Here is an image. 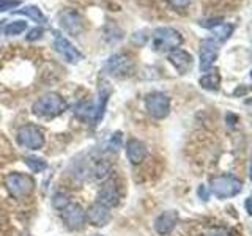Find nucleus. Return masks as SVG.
<instances>
[{
  "mask_svg": "<svg viewBox=\"0 0 252 236\" xmlns=\"http://www.w3.org/2000/svg\"><path fill=\"white\" fill-rule=\"evenodd\" d=\"M109 96H110V85L106 81H99L96 102H93V104H81L76 109V114L82 120L90 121L92 124H98L106 112Z\"/></svg>",
  "mask_w": 252,
  "mask_h": 236,
  "instance_id": "f257e3e1",
  "label": "nucleus"
},
{
  "mask_svg": "<svg viewBox=\"0 0 252 236\" xmlns=\"http://www.w3.org/2000/svg\"><path fill=\"white\" fill-rule=\"evenodd\" d=\"M68 203H69L68 195L63 194V192H57V194L54 195V199H52V206L55 209H63Z\"/></svg>",
  "mask_w": 252,
  "mask_h": 236,
  "instance_id": "5701e85b",
  "label": "nucleus"
},
{
  "mask_svg": "<svg viewBox=\"0 0 252 236\" xmlns=\"http://www.w3.org/2000/svg\"><path fill=\"white\" fill-rule=\"evenodd\" d=\"M43 33H44L43 27H36V29H33V30H30V33L27 35V39H29V41H35V39H39V38H41Z\"/></svg>",
  "mask_w": 252,
  "mask_h": 236,
  "instance_id": "cd10ccee",
  "label": "nucleus"
},
{
  "mask_svg": "<svg viewBox=\"0 0 252 236\" xmlns=\"http://www.w3.org/2000/svg\"><path fill=\"white\" fill-rule=\"evenodd\" d=\"M60 26L66 31H69V33L77 35L84 27V24H82V18L76 11L66 10L60 14Z\"/></svg>",
  "mask_w": 252,
  "mask_h": 236,
  "instance_id": "f3484780",
  "label": "nucleus"
},
{
  "mask_svg": "<svg viewBox=\"0 0 252 236\" xmlns=\"http://www.w3.org/2000/svg\"><path fill=\"white\" fill-rule=\"evenodd\" d=\"M218 54H219V43L216 39H213V38L203 39L200 43V69L208 71L215 65Z\"/></svg>",
  "mask_w": 252,
  "mask_h": 236,
  "instance_id": "f8f14e48",
  "label": "nucleus"
},
{
  "mask_svg": "<svg viewBox=\"0 0 252 236\" xmlns=\"http://www.w3.org/2000/svg\"><path fill=\"white\" fill-rule=\"evenodd\" d=\"M199 195L202 197L203 200H208V191H207V187H205L203 184L199 187Z\"/></svg>",
  "mask_w": 252,
  "mask_h": 236,
  "instance_id": "c756f323",
  "label": "nucleus"
},
{
  "mask_svg": "<svg viewBox=\"0 0 252 236\" xmlns=\"http://www.w3.org/2000/svg\"><path fill=\"white\" fill-rule=\"evenodd\" d=\"M27 236H29V235H27Z\"/></svg>",
  "mask_w": 252,
  "mask_h": 236,
  "instance_id": "72a5a7b5",
  "label": "nucleus"
},
{
  "mask_svg": "<svg viewBox=\"0 0 252 236\" xmlns=\"http://www.w3.org/2000/svg\"><path fill=\"white\" fill-rule=\"evenodd\" d=\"M16 140H18V144L21 147H26V148H30V149H39V148H43V145H44L43 132L33 124L22 126V128L18 131V137H16Z\"/></svg>",
  "mask_w": 252,
  "mask_h": 236,
  "instance_id": "6e6552de",
  "label": "nucleus"
},
{
  "mask_svg": "<svg viewBox=\"0 0 252 236\" xmlns=\"http://www.w3.org/2000/svg\"><path fill=\"white\" fill-rule=\"evenodd\" d=\"M145 109L147 112L156 120H162L170 112V99L165 93L153 91L147 94L145 98Z\"/></svg>",
  "mask_w": 252,
  "mask_h": 236,
  "instance_id": "423d86ee",
  "label": "nucleus"
},
{
  "mask_svg": "<svg viewBox=\"0 0 252 236\" xmlns=\"http://www.w3.org/2000/svg\"><path fill=\"white\" fill-rule=\"evenodd\" d=\"M169 61L173 65V68H175L180 74H186L191 71L192 68V55L183 51V49H173L169 52Z\"/></svg>",
  "mask_w": 252,
  "mask_h": 236,
  "instance_id": "4468645a",
  "label": "nucleus"
},
{
  "mask_svg": "<svg viewBox=\"0 0 252 236\" xmlns=\"http://www.w3.org/2000/svg\"><path fill=\"white\" fill-rule=\"evenodd\" d=\"M169 3H170L173 8H178V10H183V8H186L189 3H191V0H169Z\"/></svg>",
  "mask_w": 252,
  "mask_h": 236,
  "instance_id": "c85d7f7f",
  "label": "nucleus"
},
{
  "mask_svg": "<svg viewBox=\"0 0 252 236\" xmlns=\"http://www.w3.org/2000/svg\"><path fill=\"white\" fill-rule=\"evenodd\" d=\"M85 217L94 227H106L110 222V219H112V214H110V208L104 206L101 203H93L87 209Z\"/></svg>",
  "mask_w": 252,
  "mask_h": 236,
  "instance_id": "ddd939ff",
  "label": "nucleus"
},
{
  "mask_svg": "<svg viewBox=\"0 0 252 236\" xmlns=\"http://www.w3.org/2000/svg\"><path fill=\"white\" fill-rule=\"evenodd\" d=\"M24 162H26V165L33 173H39V172L46 170V167H47V162L38 156H26L24 157Z\"/></svg>",
  "mask_w": 252,
  "mask_h": 236,
  "instance_id": "412c9836",
  "label": "nucleus"
},
{
  "mask_svg": "<svg viewBox=\"0 0 252 236\" xmlns=\"http://www.w3.org/2000/svg\"><path fill=\"white\" fill-rule=\"evenodd\" d=\"M200 85L202 88L210 90V91H218L220 85V76L218 73H208L200 77Z\"/></svg>",
  "mask_w": 252,
  "mask_h": 236,
  "instance_id": "aec40b11",
  "label": "nucleus"
},
{
  "mask_svg": "<svg viewBox=\"0 0 252 236\" xmlns=\"http://www.w3.org/2000/svg\"><path fill=\"white\" fill-rule=\"evenodd\" d=\"M246 209H248V212L252 216V197H249V199L246 200Z\"/></svg>",
  "mask_w": 252,
  "mask_h": 236,
  "instance_id": "7c9ffc66",
  "label": "nucleus"
},
{
  "mask_svg": "<svg viewBox=\"0 0 252 236\" xmlns=\"http://www.w3.org/2000/svg\"><path fill=\"white\" fill-rule=\"evenodd\" d=\"M210 191L218 199H230V197L238 195L243 191V184L238 178H235L232 175H220L211 178Z\"/></svg>",
  "mask_w": 252,
  "mask_h": 236,
  "instance_id": "7ed1b4c3",
  "label": "nucleus"
},
{
  "mask_svg": "<svg viewBox=\"0 0 252 236\" xmlns=\"http://www.w3.org/2000/svg\"><path fill=\"white\" fill-rule=\"evenodd\" d=\"M27 30V22L26 21H13L5 27V35L8 36H14V35H21L22 31Z\"/></svg>",
  "mask_w": 252,
  "mask_h": 236,
  "instance_id": "4be33fe9",
  "label": "nucleus"
},
{
  "mask_svg": "<svg viewBox=\"0 0 252 236\" xmlns=\"http://www.w3.org/2000/svg\"><path fill=\"white\" fill-rule=\"evenodd\" d=\"M181 43H183V36L178 30L172 27H159L153 31V47L158 52L178 49Z\"/></svg>",
  "mask_w": 252,
  "mask_h": 236,
  "instance_id": "20e7f679",
  "label": "nucleus"
},
{
  "mask_svg": "<svg viewBox=\"0 0 252 236\" xmlns=\"http://www.w3.org/2000/svg\"><path fill=\"white\" fill-rule=\"evenodd\" d=\"M66 107H68L66 101L60 94L46 93L32 104V112L41 118H52L65 112Z\"/></svg>",
  "mask_w": 252,
  "mask_h": 236,
  "instance_id": "f03ea898",
  "label": "nucleus"
},
{
  "mask_svg": "<svg viewBox=\"0 0 252 236\" xmlns=\"http://www.w3.org/2000/svg\"><path fill=\"white\" fill-rule=\"evenodd\" d=\"M21 5V0H0V13L10 11Z\"/></svg>",
  "mask_w": 252,
  "mask_h": 236,
  "instance_id": "b1692460",
  "label": "nucleus"
},
{
  "mask_svg": "<svg viewBox=\"0 0 252 236\" xmlns=\"http://www.w3.org/2000/svg\"><path fill=\"white\" fill-rule=\"evenodd\" d=\"M92 236H102V235H92Z\"/></svg>",
  "mask_w": 252,
  "mask_h": 236,
  "instance_id": "473e14b6",
  "label": "nucleus"
},
{
  "mask_svg": "<svg viewBox=\"0 0 252 236\" xmlns=\"http://www.w3.org/2000/svg\"><path fill=\"white\" fill-rule=\"evenodd\" d=\"M60 212H62V220L65 222V225L69 228V230H79L87 219L84 208L77 203L69 202L65 208L60 209Z\"/></svg>",
  "mask_w": 252,
  "mask_h": 236,
  "instance_id": "1a4fd4ad",
  "label": "nucleus"
},
{
  "mask_svg": "<svg viewBox=\"0 0 252 236\" xmlns=\"http://www.w3.org/2000/svg\"><path fill=\"white\" fill-rule=\"evenodd\" d=\"M249 178L252 179V157H251V165H249Z\"/></svg>",
  "mask_w": 252,
  "mask_h": 236,
  "instance_id": "2f4dec72",
  "label": "nucleus"
},
{
  "mask_svg": "<svg viewBox=\"0 0 252 236\" xmlns=\"http://www.w3.org/2000/svg\"><path fill=\"white\" fill-rule=\"evenodd\" d=\"M203 236H230V235H228V232L225 230V228L216 227V228H210V230L205 233Z\"/></svg>",
  "mask_w": 252,
  "mask_h": 236,
  "instance_id": "bb28decb",
  "label": "nucleus"
},
{
  "mask_svg": "<svg viewBox=\"0 0 252 236\" xmlns=\"http://www.w3.org/2000/svg\"><path fill=\"white\" fill-rule=\"evenodd\" d=\"M134 68L132 60L125 54H115L106 61V69L114 77H126L131 74Z\"/></svg>",
  "mask_w": 252,
  "mask_h": 236,
  "instance_id": "9d476101",
  "label": "nucleus"
},
{
  "mask_svg": "<svg viewBox=\"0 0 252 236\" xmlns=\"http://www.w3.org/2000/svg\"><path fill=\"white\" fill-rule=\"evenodd\" d=\"M178 222L177 211H164L155 219V230L159 235H169Z\"/></svg>",
  "mask_w": 252,
  "mask_h": 236,
  "instance_id": "2eb2a0df",
  "label": "nucleus"
},
{
  "mask_svg": "<svg viewBox=\"0 0 252 236\" xmlns=\"http://www.w3.org/2000/svg\"><path fill=\"white\" fill-rule=\"evenodd\" d=\"M6 189L16 199H22V197L33 192L35 181L26 173H11L6 178Z\"/></svg>",
  "mask_w": 252,
  "mask_h": 236,
  "instance_id": "39448f33",
  "label": "nucleus"
},
{
  "mask_svg": "<svg viewBox=\"0 0 252 236\" xmlns=\"http://www.w3.org/2000/svg\"><path fill=\"white\" fill-rule=\"evenodd\" d=\"M120 200H122L120 186H118L115 179H112V178L107 179L98 191V203L104 205L107 208H114L120 203Z\"/></svg>",
  "mask_w": 252,
  "mask_h": 236,
  "instance_id": "9b49d317",
  "label": "nucleus"
},
{
  "mask_svg": "<svg viewBox=\"0 0 252 236\" xmlns=\"http://www.w3.org/2000/svg\"><path fill=\"white\" fill-rule=\"evenodd\" d=\"M122 140H123V134L120 131H117L112 136V139H110V142H109L110 148H112L114 151H117L118 148H122Z\"/></svg>",
  "mask_w": 252,
  "mask_h": 236,
  "instance_id": "393cba45",
  "label": "nucleus"
},
{
  "mask_svg": "<svg viewBox=\"0 0 252 236\" xmlns=\"http://www.w3.org/2000/svg\"><path fill=\"white\" fill-rule=\"evenodd\" d=\"M211 31H213V39H216L218 43H224V41H227L228 38H230L232 31H233V26H230V24H225V22H220L219 26L213 27Z\"/></svg>",
  "mask_w": 252,
  "mask_h": 236,
  "instance_id": "6ab92c4d",
  "label": "nucleus"
},
{
  "mask_svg": "<svg viewBox=\"0 0 252 236\" xmlns=\"http://www.w3.org/2000/svg\"><path fill=\"white\" fill-rule=\"evenodd\" d=\"M126 156L132 165H137L147 157V147L144 142H140L137 139H131L126 144Z\"/></svg>",
  "mask_w": 252,
  "mask_h": 236,
  "instance_id": "dca6fc26",
  "label": "nucleus"
},
{
  "mask_svg": "<svg viewBox=\"0 0 252 236\" xmlns=\"http://www.w3.org/2000/svg\"><path fill=\"white\" fill-rule=\"evenodd\" d=\"M13 13L27 16V18H30L32 21H33V22H38V24H44V22H47V18L43 14V11L39 10V8H38L36 5H27V6H22L21 10H14Z\"/></svg>",
  "mask_w": 252,
  "mask_h": 236,
  "instance_id": "a211bd4d",
  "label": "nucleus"
},
{
  "mask_svg": "<svg viewBox=\"0 0 252 236\" xmlns=\"http://www.w3.org/2000/svg\"><path fill=\"white\" fill-rule=\"evenodd\" d=\"M52 35H54L52 36V47L63 60L68 61V63H73V65H74V63H79L84 59V55L79 52L62 33H59V31H54Z\"/></svg>",
  "mask_w": 252,
  "mask_h": 236,
  "instance_id": "0eeeda50",
  "label": "nucleus"
},
{
  "mask_svg": "<svg viewBox=\"0 0 252 236\" xmlns=\"http://www.w3.org/2000/svg\"><path fill=\"white\" fill-rule=\"evenodd\" d=\"M222 22V18H215V19H203V21H200L199 24L202 27H205V29H213V27H216V26H219V24Z\"/></svg>",
  "mask_w": 252,
  "mask_h": 236,
  "instance_id": "a878e982",
  "label": "nucleus"
}]
</instances>
